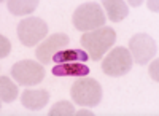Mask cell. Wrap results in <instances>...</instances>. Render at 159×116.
I'll return each mask as SVG.
<instances>
[{
    "instance_id": "d6986e66",
    "label": "cell",
    "mask_w": 159,
    "mask_h": 116,
    "mask_svg": "<svg viewBox=\"0 0 159 116\" xmlns=\"http://www.w3.org/2000/svg\"><path fill=\"white\" fill-rule=\"evenodd\" d=\"M130 5L132 7H139V5H142V2H130Z\"/></svg>"
},
{
    "instance_id": "7a4b0ae2",
    "label": "cell",
    "mask_w": 159,
    "mask_h": 116,
    "mask_svg": "<svg viewBox=\"0 0 159 116\" xmlns=\"http://www.w3.org/2000/svg\"><path fill=\"white\" fill-rule=\"evenodd\" d=\"M73 25L80 32H92L105 25V13L97 2H86L73 13Z\"/></svg>"
},
{
    "instance_id": "52a82bcc",
    "label": "cell",
    "mask_w": 159,
    "mask_h": 116,
    "mask_svg": "<svg viewBox=\"0 0 159 116\" xmlns=\"http://www.w3.org/2000/svg\"><path fill=\"white\" fill-rule=\"evenodd\" d=\"M156 42L148 33H135L129 40V53L132 56V60H135L140 65L148 64L150 59L156 56Z\"/></svg>"
},
{
    "instance_id": "2e32d148",
    "label": "cell",
    "mask_w": 159,
    "mask_h": 116,
    "mask_svg": "<svg viewBox=\"0 0 159 116\" xmlns=\"http://www.w3.org/2000/svg\"><path fill=\"white\" fill-rule=\"evenodd\" d=\"M10 51H11V43L10 40L2 33V37H0V57H7L10 54Z\"/></svg>"
},
{
    "instance_id": "9c48e42d",
    "label": "cell",
    "mask_w": 159,
    "mask_h": 116,
    "mask_svg": "<svg viewBox=\"0 0 159 116\" xmlns=\"http://www.w3.org/2000/svg\"><path fill=\"white\" fill-rule=\"evenodd\" d=\"M49 100V94L45 89H27L22 92L21 104L27 110H42Z\"/></svg>"
},
{
    "instance_id": "277c9868",
    "label": "cell",
    "mask_w": 159,
    "mask_h": 116,
    "mask_svg": "<svg viewBox=\"0 0 159 116\" xmlns=\"http://www.w3.org/2000/svg\"><path fill=\"white\" fill-rule=\"evenodd\" d=\"M132 64H134V60H132L129 49L123 46H116L105 56L102 62V70L105 75L118 78V76H123L130 72Z\"/></svg>"
},
{
    "instance_id": "3957f363",
    "label": "cell",
    "mask_w": 159,
    "mask_h": 116,
    "mask_svg": "<svg viewBox=\"0 0 159 116\" xmlns=\"http://www.w3.org/2000/svg\"><path fill=\"white\" fill-rule=\"evenodd\" d=\"M73 102L80 107H97L102 100V86L94 78H78L70 89Z\"/></svg>"
},
{
    "instance_id": "30bf717a",
    "label": "cell",
    "mask_w": 159,
    "mask_h": 116,
    "mask_svg": "<svg viewBox=\"0 0 159 116\" xmlns=\"http://www.w3.org/2000/svg\"><path fill=\"white\" fill-rule=\"evenodd\" d=\"M89 73L88 65L83 62H67V64H57L52 69L54 76H76V78H83Z\"/></svg>"
},
{
    "instance_id": "5b68a950",
    "label": "cell",
    "mask_w": 159,
    "mask_h": 116,
    "mask_svg": "<svg viewBox=\"0 0 159 116\" xmlns=\"http://www.w3.org/2000/svg\"><path fill=\"white\" fill-rule=\"evenodd\" d=\"M48 35V24L40 18H25L18 24V38L24 46H37Z\"/></svg>"
},
{
    "instance_id": "8992f818",
    "label": "cell",
    "mask_w": 159,
    "mask_h": 116,
    "mask_svg": "<svg viewBox=\"0 0 159 116\" xmlns=\"http://www.w3.org/2000/svg\"><path fill=\"white\" fill-rule=\"evenodd\" d=\"M11 76L16 80L18 84L22 86H34L42 83L45 78V69L43 64L35 60H19L11 67Z\"/></svg>"
},
{
    "instance_id": "9a60e30c",
    "label": "cell",
    "mask_w": 159,
    "mask_h": 116,
    "mask_svg": "<svg viewBox=\"0 0 159 116\" xmlns=\"http://www.w3.org/2000/svg\"><path fill=\"white\" fill-rule=\"evenodd\" d=\"M72 114H76L73 105L67 100H61L57 104L52 105V108L49 110V116H72Z\"/></svg>"
},
{
    "instance_id": "ba28073f",
    "label": "cell",
    "mask_w": 159,
    "mask_h": 116,
    "mask_svg": "<svg viewBox=\"0 0 159 116\" xmlns=\"http://www.w3.org/2000/svg\"><path fill=\"white\" fill-rule=\"evenodd\" d=\"M69 43H70V38L67 33H52L51 37H48L46 40H43L38 45V48L35 51V56H37L40 64L49 65L52 62L54 54L62 51Z\"/></svg>"
},
{
    "instance_id": "8fae6325",
    "label": "cell",
    "mask_w": 159,
    "mask_h": 116,
    "mask_svg": "<svg viewBox=\"0 0 159 116\" xmlns=\"http://www.w3.org/2000/svg\"><path fill=\"white\" fill-rule=\"evenodd\" d=\"M103 7H105V10H107L108 19L113 21V22L123 21V19L129 15L127 3L123 2V0H105Z\"/></svg>"
},
{
    "instance_id": "e0dca14e",
    "label": "cell",
    "mask_w": 159,
    "mask_h": 116,
    "mask_svg": "<svg viewBox=\"0 0 159 116\" xmlns=\"http://www.w3.org/2000/svg\"><path fill=\"white\" fill-rule=\"evenodd\" d=\"M157 70H159V60L156 59V60H153V64L150 65V75H151V78L157 83L159 81V73H157Z\"/></svg>"
},
{
    "instance_id": "5bb4252c",
    "label": "cell",
    "mask_w": 159,
    "mask_h": 116,
    "mask_svg": "<svg viewBox=\"0 0 159 116\" xmlns=\"http://www.w3.org/2000/svg\"><path fill=\"white\" fill-rule=\"evenodd\" d=\"M0 97H2L3 104H11L18 97V86L8 76H2L0 78Z\"/></svg>"
},
{
    "instance_id": "ac0fdd59",
    "label": "cell",
    "mask_w": 159,
    "mask_h": 116,
    "mask_svg": "<svg viewBox=\"0 0 159 116\" xmlns=\"http://www.w3.org/2000/svg\"><path fill=\"white\" fill-rule=\"evenodd\" d=\"M157 0H156V2H154V0H150V2H148V7H150V10L151 11H157Z\"/></svg>"
},
{
    "instance_id": "4fadbf2b",
    "label": "cell",
    "mask_w": 159,
    "mask_h": 116,
    "mask_svg": "<svg viewBox=\"0 0 159 116\" xmlns=\"http://www.w3.org/2000/svg\"><path fill=\"white\" fill-rule=\"evenodd\" d=\"M7 7L13 15L25 16V15H30L32 11H35V8L38 7V0H8Z\"/></svg>"
},
{
    "instance_id": "6da1fadb",
    "label": "cell",
    "mask_w": 159,
    "mask_h": 116,
    "mask_svg": "<svg viewBox=\"0 0 159 116\" xmlns=\"http://www.w3.org/2000/svg\"><path fill=\"white\" fill-rule=\"evenodd\" d=\"M115 42L116 32L107 25L92 32H86L81 37V46L84 48L91 60H100L105 56V53L115 45Z\"/></svg>"
},
{
    "instance_id": "7c38bea8",
    "label": "cell",
    "mask_w": 159,
    "mask_h": 116,
    "mask_svg": "<svg viewBox=\"0 0 159 116\" xmlns=\"http://www.w3.org/2000/svg\"><path fill=\"white\" fill-rule=\"evenodd\" d=\"M89 59L88 53L83 49H62L54 54L52 60L56 64H67V62H86Z\"/></svg>"
}]
</instances>
